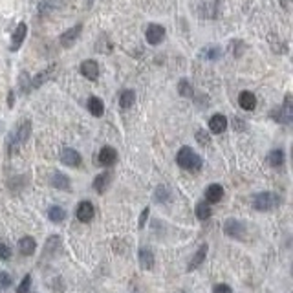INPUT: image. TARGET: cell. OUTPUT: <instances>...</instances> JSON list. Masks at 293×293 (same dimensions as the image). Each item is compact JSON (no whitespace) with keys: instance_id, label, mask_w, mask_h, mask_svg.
Wrapping results in <instances>:
<instances>
[{"instance_id":"9","label":"cell","mask_w":293,"mask_h":293,"mask_svg":"<svg viewBox=\"0 0 293 293\" xmlns=\"http://www.w3.org/2000/svg\"><path fill=\"white\" fill-rule=\"evenodd\" d=\"M55 70H57V65H50L46 70L39 72L35 77H32V90H37V88H40V86L44 85L48 79H52L53 73H55Z\"/></svg>"},{"instance_id":"28","label":"cell","mask_w":293,"mask_h":293,"mask_svg":"<svg viewBox=\"0 0 293 293\" xmlns=\"http://www.w3.org/2000/svg\"><path fill=\"white\" fill-rule=\"evenodd\" d=\"M178 92H180V96H182V98H191L195 90H193V85H191L187 79H182V81H180V85H178Z\"/></svg>"},{"instance_id":"10","label":"cell","mask_w":293,"mask_h":293,"mask_svg":"<svg viewBox=\"0 0 293 293\" xmlns=\"http://www.w3.org/2000/svg\"><path fill=\"white\" fill-rule=\"evenodd\" d=\"M98 162L103 165V167H112L114 163L117 162V152H116V149L114 147H103V149L99 150V158H98Z\"/></svg>"},{"instance_id":"4","label":"cell","mask_w":293,"mask_h":293,"mask_svg":"<svg viewBox=\"0 0 293 293\" xmlns=\"http://www.w3.org/2000/svg\"><path fill=\"white\" fill-rule=\"evenodd\" d=\"M271 117H273L277 123L282 125H290L293 121V98L292 94H288L284 98V104L277 108V110L271 112Z\"/></svg>"},{"instance_id":"12","label":"cell","mask_w":293,"mask_h":293,"mask_svg":"<svg viewBox=\"0 0 293 293\" xmlns=\"http://www.w3.org/2000/svg\"><path fill=\"white\" fill-rule=\"evenodd\" d=\"M75 215H77L79 222H83V224H88V222L94 218L96 215V209L92 205L90 202H81L77 205V211H75Z\"/></svg>"},{"instance_id":"32","label":"cell","mask_w":293,"mask_h":293,"mask_svg":"<svg viewBox=\"0 0 293 293\" xmlns=\"http://www.w3.org/2000/svg\"><path fill=\"white\" fill-rule=\"evenodd\" d=\"M11 282H13L11 275L6 273V271H0V290H2V292L11 286Z\"/></svg>"},{"instance_id":"2","label":"cell","mask_w":293,"mask_h":293,"mask_svg":"<svg viewBox=\"0 0 293 293\" xmlns=\"http://www.w3.org/2000/svg\"><path fill=\"white\" fill-rule=\"evenodd\" d=\"M176 162H178V165L182 169L191 170V172H196V170L202 169V158L198 156L191 147H182V149L178 150Z\"/></svg>"},{"instance_id":"35","label":"cell","mask_w":293,"mask_h":293,"mask_svg":"<svg viewBox=\"0 0 293 293\" xmlns=\"http://www.w3.org/2000/svg\"><path fill=\"white\" fill-rule=\"evenodd\" d=\"M196 139H198V143L200 145H209L211 143V137L205 130H198L196 132Z\"/></svg>"},{"instance_id":"15","label":"cell","mask_w":293,"mask_h":293,"mask_svg":"<svg viewBox=\"0 0 293 293\" xmlns=\"http://www.w3.org/2000/svg\"><path fill=\"white\" fill-rule=\"evenodd\" d=\"M209 129L213 134H222V132L228 129V117L224 114H215V116L209 119Z\"/></svg>"},{"instance_id":"8","label":"cell","mask_w":293,"mask_h":293,"mask_svg":"<svg viewBox=\"0 0 293 293\" xmlns=\"http://www.w3.org/2000/svg\"><path fill=\"white\" fill-rule=\"evenodd\" d=\"M26 33H28L26 22H19V26L15 28L13 37H11V44H9V50H11V52H17L20 46H22V42L26 39Z\"/></svg>"},{"instance_id":"20","label":"cell","mask_w":293,"mask_h":293,"mask_svg":"<svg viewBox=\"0 0 293 293\" xmlns=\"http://www.w3.org/2000/svg\"><path fill=\"white\" fill-rule=\"evenodd\" d=\"M35 249H37V242L33 236H22L19 240V251L20 255H24V257H30V255L35 253Z\"/></svg>"},{"instance_id":"5","label":"cell","mask_w":293,"mask_h":293,"mask_svg":"<svg viewBox=\"0 0 293 293\" xmlns=\"http://www.w3.org/2000/svg\"><path fill=\"white\" fill-rule=\"evenodd\" d=\"M224 233L231 236V238H236V240H242L244 236H246V228H244V224L238 220H234V218H229L226 220L224 224Z\"/></svg>"},{"instance_id":"17","label":"cell","mask_w":293,"mask_h":293,"mask_svg":"<svg viewBox=\"0 0 293 293\" xmlns=\"http://www.w3.org/2000/svg\"><path fill=\"white\" fill-rule=\"evenodd\" d=\"M137 257H139V266H141V269H152V267H154V253H152L150 248H145V246L139 248Z\"/></svg>"},{"instance_id":"1","label":"cell","mask_w":293,"mask_h":293,"mask_svg":"<svg viewBox=\"0 0 293 293\" xmlns=\"http://www.w3.org/2000/svg\"><path fill=\"white\" fill-rule=\"evenodd\" d=\"M30 134H32V121L30 119H20V123L7 136V152L15 154L20 145H24L30 139Z\"/></svg>"},{"instance_id":"30","label":"cell","mask_w":293,"mask_h":293,"mask_svg":"<svg viewBox=\"0 0 293 293\" xmlns=\"http://www.w3.org/2000/svg\"><path fill=\"white\" fill-rule=\"evenodd\" d=\"M19 83H20V88L26 92V94L32 92V77L28 75V72H20Z\"/></svg>"},{"instance_id":"24","label":"cell","mask_w":293,"mask_h":293,"mask_svg":"<svg viewBox=\"0 0 293 293\" xmlns=\"http://www.w3.org/2000/svg\"><path fill=\"white\" fill-rule=\"evenodd\" d=\"M267 163H269L271 167H280V165H284V150H280V149L271 150V152L267 154Z\"/></svg>"},{"instance_id":"31","label":"cell","mask_w":293,"mask_h":293,"mask_svg":"<svg viewBox=\"0 0 293 293\" xmlns=\"http://www.w3.org/2000/svg\"><path fill=\"white\" fill-rule=\"evenodd\" d=\"M59 244H61V238H59V236H50L48 242H46V253L48 255L55 253V249H59Z\"/></svg>"},{"instance_id":"14","label":"cell","mask_w":293,"mask_h":293,"mask_svg":"<svg viewBox=\"0 0 293 293\" xmlns=\"http://www.w3.org/2000/svg\"><path fill=\"white\" fill-rule=\"evenodd\" d=\"M224 198V187L220 183H211L205 189V202L207 203H218Z\"/></svg>"},{"instance_id":"29","label":"cell","mask_w":293,"mask_h":293,"mask_svg":"<svg viewBox=\"0 0 293 293\" xmlns=\"http://www.w3.org/2000/svg\"><path fill=\"white\" fill-rule=\"evenodd\" d=\"M154 198H156V202H167V200H170V191L165 185H160L154 193Z\"/></svg>"},{"instance_id":"27","label":"cell","mask_w":293,"mask_h":293,"mask_svg":"<svg viewBox=\"0 0 293 293\" xmlns=\"http://www.w3.org/2000/svg\"><path fill=\"white\" fill-rule=\"evenodd\" d=\"M196 216L200 218V220H207L209 216L213 215V211H211V203L207 202H200L198 205H196Z\"/></svg>"},{"instance_id":"7","label":"cell","mask_w":293,"mask_h":293,"mask_svg":"<svg viewBox=\"0 0 293 293\" xmlns=\"http://www.w3.org/2000/svg\"><path fill=\"white\" fill-rule=\"evenodd\" d=\"M81 32H83V24H75L73 28H70V30H66L63 35H61V39H59V42H61V46L63 48H72L73 42L79 39V35H81Z\"/></svg>"},{"instance_id":"36","label":"cell","mask_w":293,"mask_h":293,"mask_svg":"<svg viewBox=\"0 0 293 293\" xmlns=\"http://www.w3.org/2000/svg\"><path fill=\"white\" fill-rule=\"evenodd\" d=\"M213 293H233V290H231L229 284H216Z\"/></svg>"},{"instance_id":"13","label":"cell","mask_w":293,"mask_h":293,"mask_svg":"<svg viewBox=\"0 0 293 293\" xmlns=\"http://www.w3.org/2000/svg\"><path fill=\"white\" fill-rule=\"evenodd\" d=\"M81 73H83L86 79L96 81V79L99 77V65L96 63V61H94V59L83 61V63H81Z\"/></svg>"},{"instance_id":"21","label":"cell","mask_w":293,"mask_h":293,"mask_svg":"<svg viewBox=\"0 0 293 293\" xmlns=\"http://www.w3.org/2000/svg\"><path fill=\"white\" fill-rule=\"evenodd\" d=\"M50 183H52V187L61 189V191H70V185H72L70 178L66 174H63V172H53Z\"/></svg>"},{"instance_id":"11","label":"cell","mask_w":293,"mask_h":293,"mask_svg":"<svg viewBox=\"0 0 293 293\" xmlns=\"http://www.w3.org/2000/svg\"><path fill=\"white\" fill-rule=\"evenodd\" d=\"M61 162L65 163V165H68V167H79L81 162H83V158H81V154L75 149H63Z\"/></svg>"},{"instance_id":"22","label":"cell","mask_w":293,"mask_h":293,"mask_svg":"<svg viewBox=\"0 0 293 293\" xmlns=\"http://www.w3.org/2000/svg\"><path fill=\"white\" fill-rule=\"evenodd\" d=\"M86 106H88V112H90L92 116H96V117L103 116L104 104H103V101H101L99 98H90V99H88V103H86Z\"/></svg>"},{"instance_id":"34","label":"cell","mask_w":293,"mask_h":293,"mask_svg":"<svg viewBox=\"0 0 293 293\" xmlns=\"http://www.w3.org/2000/svg\"><path fill=\"white\" fill-rule=\"evenodd\" d=\"M11 259V248L7 244H0V260H9Z\"/></svg>"},{"instance_id":"6","label":"cell","mask_w":293,"mask_h":293,"mask_svg":"<svg viewBox=\"0 0 293 293\" xmlns=\"http://www.w3.org/2000/svg\"><path fill=\"white\" fill-rule=\"evenodd\" d=\"M145 39L152 46L160 44L165 39V28L160 26V24H149L147 30H145Z\"/></svg>"},{"instance_id":"39","label":"cell","mask_w":293,"mask_h":293,"mask_svg":"<svg viewBox=\"0 0 293 293\" xmlns=\"http://www.w3.org/2000/svg\"><path fill=\"white\" fill-rule=\"evenodd\" d=\"M13 96H15V92L11 90V92H9V99H7V103H9V106H13Z\"/></svg>"},{"instance_id":"37","label":"cell","mask_w":293,"mask_h":293,"mask_svg":"<svg viewBox=\"0 0 293 293\" xmlns=\"http://www.w3.org/2000/svg\"><path fill=\"white\" fill-rule=\"evenodd\" d=\"M149 213H150L149 207H145L143 211H141V216H139V228H145V222H147V218H149Z\"/></svg>"},{"instance_id":"16","label":"cell","mask_w":293,"mask_h":293,"mask_svg":"<svg viewBox=\"0 0 293 293\" xmlns=\"http://www.w3.org/2000/svg\"><path fill=\"white\" fill-rule=\"evenodd\" d=\"M110 183H112V172L104 170V172H101V174L94 180V191L99 193V195H103L104 191L108 189V185H110Z\"/></svg>"},{"instance_id":"18","label":"cell","mask_w":293,"mask_h":293,"mask_svg":"<svg viewBox=\"0 0 293 293\" xmlns=\"http://www.w3.org/2000/svg\"><path fill=\"white\" fill-rule=\"evenodd\" d=\"M207 251H209V246L207 244H202L200 248H198V251L195 253V257L191 259L189 266H187V269L189 271H195L196 267H200L203 264V260H205V257H207Z\"/></svg>"},{"instance_id":"25","label":"cell","mask_w":293,"mask_h":293,"mask_svg":"<svg viewBox=\"0 0 293 293\" xmlns=\"http://www.w3.org/2000/svg\"><path fill=\"white\" fill-rule=\"evenodd\" d=\"M136 101V94L132 90H123L121 92V96H119V104H121V108H130L132 104Z\"/></svg>"},{"instance_id":"3","label":"cell","mask_w":293,"mask_h":293,"mask_svg":"<svg viewBox=\"0 0 293 293\" xmlns=\"http://www.w3.org/2000/svg\"><path fill=\"white\" fill-rule=\"evenodd\" d=\"M280 205V196L277 193H259L253 196V207L257 211H273Z\"/></svg>"},{"instance_id":"23","label":"cell","mask_w":293,"mask_h":293,"mask_svg":"<svg viewBox=\"0 0 293 293\" xmlns=\"http://www.w3.org/2000/svg\"><path fill=\"white\" fill-rule=\"evenodd\" d=\"M48 218L53 224H61L66 218V211L63 207H59V205H52V207L48 209Z\"/></svg>"},{"instance_id":"19","label":"cell","mask_w":293,"mask_h":293,"mask_svg":"<svg viewBox=\"0 0 293 293\" xmlns=\"http://www.w3.org/2000/svg\"><path fill=\"white\" fill-rule=\"evenodd\" d=\"M238 104L248 112L255 110V106H257V98H255L253 92H249V90L240 92V96H238Z\"/></svg>"},{"instance_id":"38","label":"cell","mask_w":293,"mask_h":293,"mask_svg":"<svg viewBox=\"0 0 293 293\" xmlns=\"http://www.w3.org/2000/svg\"><path fill=\"white\" fill-rule=\"evenodd\" d=\"M233 125L236 127V129H238V130H244V121H242V119H238V117H236V119H233Z\"/></svg>"},{"instance_id":"26","label":"cell","mask_w":293,"mask_h":293,"mask_svg":"<svg viewBox=\"0 0 293 293\" xmlns=\"http://www.w3.org/2000/svg\"><path fill=\"white\" fill-rule=\"evenodd\" d=\"M220 55H222V50L218 46H207V48L202 50V53H200V57L205 59V61H216Z\"/></svg>"},{"instance_id":"33","label":"cell","mask_w":293,"mask_h":293,"mask_svg":"<svg viewBox=\"0 0 293 293\" xmlns=\"http://www.w3.org/2000/svg\"><path fill=\"white\" fill-rule=\"evenodd\" d=\"M30 286H32V277L26 275V277L22 279V282L19 284V288H17V293H28L30 292Z\"/></svg>"}]
</instances>
